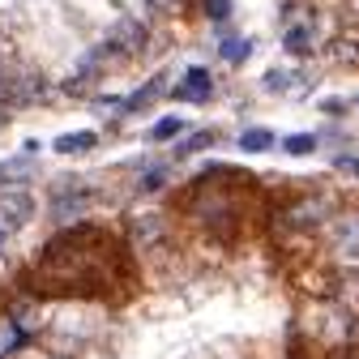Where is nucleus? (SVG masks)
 <instances>
[{"label": "nucleus", "mask_w": 359, "mask_h": 359, "mask_svg": "<svg viewBox=\"0 0 359 359\" xmlns=\"http://www.w3.org/2000/svg\"><path fill=\"white\" fill-rule=\"evenodd\" d=\"M95 142H99V137H95L90 128H86V133H65V137H56V150H60V154H81V150H95Z\"/></svg>", "instance_id": "39448f33"}, {"label": "nucleus", "mask_w": 359, "mask_h": 359, "mask_svg": "<svg viewBox=\"0 0 359 359\" xmlns=\"http://www.w3.org/2000/svg\"><path fill=\"white\" fill-rule=\"evenodd\" d=\"M248 56H252V39H227V43H222V60L244 65Z\"/></svg>", "instance_id": "0eeeda50"}, {"label": "nucleus", "mask_w": 359, "mask_h": 359, "mask_svg": "<svg viewBox=\"0 0 359 359\" xmlns=\"http://www.w3.org/2000/svg\"><path fill=\"white\" fill-rule=\"evenodd\" d=\"M269 146H274V133H269V128H244L240 133V150L244 154H261Z\"/></svg>", "instance_id": "423d86ee"}, {"label": "nucleus", "mask_w": 359, "mask_h": 359, "mask_svg": "<svg viewBox=\"0 0 359 359\" xmlns=\"http://www.w3.org/2000/svg\"><path fill=\"white\" fill-rule=\"evenodd\" d=\"M205 13H210L214 22H227V18H231V0H205Z\"/></svg>", "instance_id": "9d476101"}, {"label": "nucleus", "mask_w": 359, "mask_h": 359, "mask_svg": "<svg viewBox=\"0 0 359 359\" xmlns=\"http://www.w3.org/2000/svg\"><path fill=\"white\" fill-rule=\"evenodd\" d=\"M5 244H9V227H0V252H5Z\"/></svg>", "instance_id": "9b49d317"}, {"label": "nucleus", "mask_w": 359, "mask_h": 359, "mask_svg": "<svg viewBox=\"0 0 359 359\" xmlns=\"http://www.w3.org/2000/svg\"><path fill=\"white\" fill-rule=\"evenodd\" d=\"M175 95H180V99H189V103H205V99L214 95V77H210V69L193 65V69L184 73V81L175 86Z\"/></svg>", "instance_id": "f257e3e1"}, {"label": "nucleus", "mask_w": 359, "mask_h": 359, "mask_svg": "<svg viewBox=\"0 0 359 359\" xmlns=\"http://www.w3.org/2000/svg\"><path fill=\"white\" fill-rule=\"evenodd\" d=\"M180 128H184V120H180V116H163V120L150 128V142H171Z\"/></svg>", "instance_id": "1a4fd4ad"}, {"label": "nucleus", "mask_w": 359, "mask_h": 359, "mask_svg": "<svg viewBox=\"0 0 359 359\" xmlns=\"http://www.w3.org/2000/svg\"><path fill=\"white\" fill-rule=\"evenodd\" d=\"M312 43H317L312 26H291V30L283 34V48H287L291 56H308V52H312Z\"/></svg>", "instance_id": "20e7f679"}, {"label": "nucleus", "mask_w": 359, "mask_h": 359, "mask_svg": "<svg viewBox=\"0 0 359 359\" xmlns=\"http://www.w3.org/2000/svg\"><path fill=\"white\" fill-rule=\"evenodd\" d=\"M30 214H34V201L26 193H5V197H0V227H9V231L26 227Z\"/></svg>", "instance_id": "f03ea898"}, {"label": "nucleus", "mask_w": 359, "mask_h": 359, "mask_svg": "<svg viewBox=\"0 0 359 359\" xmlns=\"http://www.w3.org/2000/svg\"><path fill=\"white\" fill-rule=\"evenodd\" d=\"M283 150H287V154H295V158H304V154L317 150V137H312V133H291V137L283 142Z\"/></svg>", "instance_id": "6e6552de"}, {"label": "nucleus", "mask_w": 359, "mask_h": 359, "mask_svg": "<svg viewBox=\"0 0 359 359\" xmlns=\"http://www.w3.org/2000/svg\"><path fill=\"white\" fill-rule=\"evenodd\" d=\"M338 252L342 257H359V214L338 218Z\"/></svg>", "instance_id": "7ed1b4c3"}]
</instances>
